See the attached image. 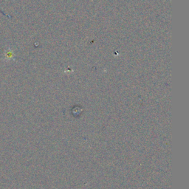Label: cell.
I'll list each match as a JSON object with an SVG mask.
<instances>
[{"label":"cell","mask_w":189,"mask_h":189,"mask_svg":"<svg viewBox=\"0 0 189 189\" xmlns=\"http://www.w3.org/2000/svg\"><path fill=\"white\" fill-rule=\"evenodd\" d=\"M12 57H13V53H10V51H7V53H5V59H7L10 60Z\"/></svg>","instance_id":"1"}]
</instances>
